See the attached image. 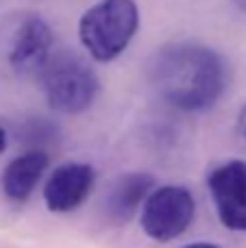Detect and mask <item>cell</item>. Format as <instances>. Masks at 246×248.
Segmentation results:
<instances>
[{
  "label": "cell",
  "mask_w": 246,
  "mask_h": 248,
  "mask_svg": "<svg viewBox=\"0 0 246 248\" xmlns=\"http://www.w3.org/2000/svg\"><path fill=\"white\" fill-rule=\"evenodd\" d=\"M148 78L161 100L181 111H205L222 98L229 68L220 52L196 42L159 48L148 65Z\"/></svg>",
  "instance_id": "cell-1"
},
{
  "label": "cell",
  "mask_w": 246,
  "mask_h": 248,
  "mask_svg": "<svg viewBox=\"0 0 246 248\" xmlns=\"http://www.w3.org/2000/svg\"><path fill=\"white\" fill-rule=\"evenodd\" d=\"M139 26L135 0H98L78 22L81 44L96 61L109 63L129 48Z\"/></svg>",
  "instance_id": "cell-2"
},
{
  "label": "cell",
  "mask_w": 246,
  "mask_h": 248,
  "mask_svg": "<svg viewBox=\"0 0 246 248\" xmlns=\"http://www.w3.org/2000/svg\"><path fill=\"white\" fill-rule=\"evenodd\" d=\"M42 77L48 103L59 113H81L98 96V77L77 55L50 57Z\"/></svg>",
  "instance_id": "cell-3"
},
{
  "label": "cell",
  "mask_w": 246,
  "mask_h": 248,
  "mask_svg": "<svg viewBox=\"0 0 246 248\" xmlns=\"http://www.w3.org/2000/svg\"><path fill=\"white\" fill-rule=\"evenodd\" d=\"M194 198L181 185H164L153 189L142 205V224L144 233L155 242H172L194 220Z\"/></svg>",
  "instance_id": "cell-4"
},
{
  "label": "cell",
  "mask_w": 246,
  "mask_h": 248,
  "mask_svg": "<svg viewBox=\"0 0 246 248\" xmlns=\"http://www.w3.org/2000/svg\"><path fill=\"white\" fill-rule=\"evenodd\" d=\"M207 187L220 222L231 231L246 233V161L231 159L214 168Z\"/></svg>",
  "instance_id": "cell-5"
},
{
  "label": "cell",
  "mask_w": 246,
  "mask_h": 248,
  "mask_svg": "<svg viewBox=\"0 0 246 248\" xmlns=\"http://www.w3.org/2000/svg\"><path fill=\"white\" fill-rule=\"evenodd\" d=\"M52 31L46 20L31 16L17 26L9 48V63L17 74H42L52 57Z\"/></svg>",
  "instance_id": "cell-6"
},
{
  "label": "cell",
  "mask_w": 246,
  "mask_h": 248,
  "mask_svg": "<svg viewBox=\"0 0 246 248\" xmlns=\"http://www.w3.org/2000/svg\"><path fill=\"white\" fill-rule=\"evenodd\" d=\"M96 172L90 163H63L44 185V201L52 214H68L87 201Z\"/></svg>",
  "instance_id": "cell-7"
},
{
  "label": "cell",
  "mask_w": 246,
  "mask_h": 248,
  "mask_svg": "<svg viewBox=\"0 0 246 248\" xmlns=\"http://www.w3.org/2000/svg\"><path fill=\"white\" fill-rule=\"evenodd\" d=\"M155 187V179L148 172H129L116 179L105 201L109 220L113 222H129L138 209L144 205L148 194Z\"/></svg>",
  "instance_id": "cell-8"
},
{
  "label": "cell",
  "mask_w": 246,
  "mask_h": 248,
  "mask_svg": "<svg viewBox=\"0 0 246 248\" xmlns=\"http://www.w3.org/2000/svg\"><path fill=\"white\" fill-rule=\"evenodd\" d=\"M48 168L46 150H26L15 157L2 172V192L9 201L24 202L33 194L35 185L44 176Z\"/></svg>",
  "instance_id": "cell-9"
},
{
  "label": "cell",
  "mask_w": 246,
  "mask_h": 248,
  "mask_svg": "<svg viewBox=\"0 0 246 248\" xmlns=\"http://www.w3.org/2000/svg\"><path fill=\"white\" fill-rule=\"evenodd\" d=\"M20 137L31 146V150H44V146H50L59 137V126L52 124L48 118H31L22 124Z\"/></svg>",
  "instance_id": "cell-10"
},
{
  "label": "cell",
  "mask_w": 246,
  "mask_h": 248,
  "mask_svg": "<svg viewBox=\"0 0 246 248\" xmlns=\"http://www.w3.org/2000/svg\"><path fill=\"white\" fill-rule=\"evenodd\" d=\"M238 135L246 144V105L240 109V116H238Z\"/></svg>",
  "instance_id": "cell-11"
},
{
  "label": "cell",
  "mask_w": 246,
  "mask_h": 248,
  "mask_svg": "<svg viewBox=\"0 0 246 248\" xmlns=\"http://www.w3.org/2000/svg\"><path fill=\"white\" fill-rule=\"evenodd\" d=\"M183 248H220V246L209 244V242H199V244H187V246H183Z\"/></svg>",
  "instance_id": "cell-12"
},
{
  "label": "cell",
  "mask_w": 246,
  "mask_h": 248,
  "mask_svg": "<svg viewBox=\"0 0 246 248\" xmlns=\"http://www.w3.org/2000/svg\"><path fill=\"white\" fill-rule=\"evenodd\" d=\"M4 148H7V131L0 126V155H2Z\"/></svg>",
  "instance_id": "cell-13"
},
{
  "label": "cell",
  "mask_w": 246,
  "mask_h": 248,
  "mask_svg": "<svg viewBox=\"0 0 246 248\" xmlns=\"http://www.w3.org/2000/svg\"><path fill=\"white\" fill-rule=\"evenodd\" d=\"M233 2H235V7H238L240 11L246 13V0H233Z\"/></svg>",
  "instance_id": "cell-14"
}]
</instances>
